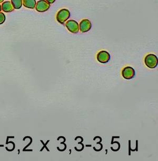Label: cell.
Returning a JSON list of instances; mask_svg holds the SVG:
<instances>
[{
    "label": "cell",
    "instance_id": "obj_3",
    "mask_svg": "<svg viewBox=\"0 0 158 161\" xmlns=\"http://www.w3.org/2000/svg\"><path fill=\"white\" fill-rule=\"evenodd\" d=\"M97 58L100 63L106 64L110 61L111 55L107 51L101 50L97 54Z\"/></svg>",
    "mask_w": 158,
    "mask_h": 161
},
{
    "label": "cell",
    "instance_id": "obj_11",
    "mask_svg": "<svg viewBox=\"0 0 158 161\" xmlns=\"http://www.w3.org/2000/svg\"><path fill=\"white\" fill-rule=\"evenodd\" d=\"M5 19L6 17L5 14L2 12H0V25L3 24L4 22H5Z\"/></svg>",
    "mask_w": 158,
    "mask_h": 161
},
{
    "label": "cell",
    "instance_id": "obj_1",
    "mask_svg": "<svg viewBox=\"0 0 158 161\" xmlns=\"http://www.w3.org/2000/svg\"><path fill=\"white\" fill-rule=\"evenodd\" d=\"M145 63L149 69H155L158 65V57L155 54H148L145 57Z\"/></svg>",
    "mask_w": 158,
    "mask_h": 161
},
{
    "label": "cell",
    "instance_id": "obj_2",
    "mask_svg": "<svg viewBox=\"0 0 158 161\" xmlns=\"http://www.w3.org/2000/svg\"><path fill=\"white\" fill-rule=\"evenodd\" d=\"M70 15L71 14L69 10L66 8H62L57 13L56 18L59 23L63 25L65 21L68 20Z\"/></svg>",
    "mask_w": 158,
    "mask_h": 161
},
{
    "label": "cell",
    "instance_id": "obj_10",
    "mask_svg": "<svg viewBox=\"0 0 158 161\" xmlns=\"http://www.w3.org/2000/svg\"><path fill=\"white\" fill-rule=\"evenodd\" d=\"M11 3L14 9H20L22 6V0H11Z\"/></svg>",
    "mask_w": 158,
    "mask_h": 161
},
{
    "label": "cell",
    "instance_id": "obj_5",
    "mask_svg": "<svg viewBox=\"0 0 158 161\" xmlns=\"http://www.w3.org/2000/svg\"><path fill=\"white\" fill-rule=\"evenodd\" d=\"M122 76L126 80H131L133 79L135 75V71L133 67L127 66L124 68L122 70Z\"/></svg>",
    "mask_w": 158,
    "mask_h": 161
},
{
    "label": "cell",
    "instance_id": "obj_9",
    "mask_svg": "<svg viewBox=\"0 0 158 161\" xmlns=\"http://www.w3.org/2000/svg\"><path fill=\"white\" fill-rule=\"evenodd\" d=\"M23 5L27 8L34 9L36 5L35 0H22Z\"/></svg>",
    "mask_w": 158,
    "mask_h": 161
},
{
    "label": "cell",
    "instance_id": "obj_7",
    "mask_svg": "<svg viewBox=\"0 0 158 161\" xmlns=\"http://www.w3.org/2000/svg\"><path fill=\"white\" fill-rule=\"evenodd\" d=\"M92 24L90 20L87 19H83L80 22L79 28L80 31L82 33L88 32L91 29Z\"/></svg>",
    "mask_w": 158,
    "mask_h": 161
},
{
    "label": "cell",
    "instance_id": "obj_4",
    "mask_svg": "<svg viewBox=\"0 0 158 161\" xmlns=\"http://www.w3.org/2000/svg\"><path fill=\"white\" fill-rule=\"evenodd\" d=\"M65 27L72 34H76L79 31V25L75 20H69L65 24Z\"/></svg>",
    "mask_w": 158,
    "mask_h": 161
},
{
    "label": "cell",
    "instance_id": "obj_8",
    "mask_svg": "<svg viewBox=\"0 0 158 161\" xmlns=\"http://www.w3.org/2000/svg\"><path fill=\"white\" fill-rule=\"evenodd\" d=\"M2 10L4 12L7 13H10V12L13 11L14 8L12 3L10 1H5L3 2L2 4Z\"/></svg>",
    "mask_w": 158,
    "mask_h": 161
},
{
    "label": "cell",
    "instance_id": "obj_14",
    "mask_svg": "<svg viewBox=\"0 0 158 161\" xmlns=\"http://www.w3.org/2000/svg\"><path fill=\"white\" fill-rule=\"evenodd\" d=\"M4 1V0H0V3H2V2H3Z\"/></svg>",
    "mask_w": 158,
    "mask_h": 161
},
{
    "label": "cell",
    "instance_id": "obj_6",
    "mask_svg": "<svg viewBox=\"0 0 158 161\" xmlns=\"http://www.w3.org/2000/svg\"><path fill=\"white\" fill-rule=\"evenodd\" d=\"M51 5L45 0H40L37 2L35 5V9L40 13L46 12L50 8Z\"/></svg>",
    "mask_w": 158,
    "mask_h": 161
},
{
    "label": "cell",
    "instance_id": "obj_13",
    "mask_svg": "<svg viewBox=\"0 0 158 161\" xmlns=\"http://www.w3.org/2000/svg\"><path fill=\"white\" fill-rule=\"evenodd\" d=\"M1 10H2V7H1V5L0 4V12L1 11Z\"/></svg>",
    "mask_w": 158,
    "mask_h": 161
},
{
    "label": "cell",
    "instance_id": "obj_12",
    "mask_svg": "<svg viewBox=\"0 0 158 161\" xmlns=\"http://www.w3.org/2000/svg\"><path fill=\"white\" fill-rule=\"evenodd\" d=\"M49 4H53L55 2L56 0H45Z\"/></svg>",
    "mask_w": 158,
    "mask_h": 161
}]
</instances>
